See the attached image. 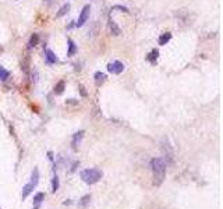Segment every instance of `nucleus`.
Listing matches in <instances>:
<instances>
[{"mask_svg": "<svg viewBox=\"0 0 223 209\" xmlns=\"http://www.w3.org/2000/svg\"><path fill=\"white\" fill-rule=\"evenodd\" d=\"M67 43H69V45H67V48H69V49H67V56H69V57H73L74 54L77 53V50H78V49H77V45L74 43V40H73V39H69V40H67Z\"/></svg>", "mask_w": 223, "mask_h": 209, "instance_id": "nucleus-10", "label": "nucleus"}, {"mask_svg": "<svg viewBox=\"0 0 223 209\" xmlns=\"http://www.w3.org/2000/svg\"><path fill=\"white\" fill-rule=\"evenodd\" d=\"M8 77H10V72H8L7 70L4 69L3 66H0V80H1V81H6Z\"/></svg>", "mask_w": 223, "mask_h": 209, "instance_id": "nucleus-19", "label": "nucleus"}, {"mask_svg": "<svg viewBox=\"0 0 223 209\" xmlns=\"http://www.w3.org/2000/svg\"><path fill=\"white\" fill-rule=\"evenodd\" d=\"M66 103L67 104H78V101H75V99H69V101H66Z\"/></svg>", "mask_w": 223, "mask_h": 209, "instance_id": "nucleus-22", "label": "nucleus"}, {"mask_svg": "<svg viewBox=\"0 0 223 209\" xmlns=\"http://www.w3.org/2000/svg\"><path fill=\"white\" fill-rule=\"evenodd\" d=\"M39 178H41V174H39V170H38V167H34L32 173H31V178H29V181L27 183V184L22 187V191H21V198H22V201L24 199H27V198L32 194V191L35 188H37L38 183H39Z\"/></svg>", "mask_w": 223, "mask_h": 209, "instance_id": "nucleus-2", "label": "nucleus"}, {"mask_svg": "<svg viewBox=\"0 0 223 209\" xmlns=\"http://www.w3.org/2000/svg\"><path fill=\"white\" fill-rule=\"evenodd\" d=\"M84 134H85V131H78V133H75L73 135V140H71V148L74 149V151H77L78 146H80V144H81L82 138H84Z\"/></svg>", "mask_w": 223, "mask_h": 209, "instance_id": "nucleus-6", "label": "nucleus"}, {"mask_svg": "<svg viewBox=\"0 0 223 209\" xmlns=\"http://www.w3.org/2000/svg\"><path fill=\"white\" fill-rule=\"evenodd\" d=\"M0 209H1V208H0Z\"/></svg>", "mask_w": 223, "mask_h": 209, "instance_id": "nucleus-26", "label": "nucleus"}, {"mask_svg": "<svg viewBox=\"0 0 223 209\" xmlns=\"http://www.w3.org/2000/svg\"><path fill=\"white\" fill-rule=\"evenodd\" d=\"M43 1H46L48 4H52L53 3V0H43Z\"/></svg>", "mask_w": 223, "mask_h": 209, "instance_id": "nucleus-24", "label": "nucleus"}, {"mask_svg": "<svg viewBox=\"0 0 223 209\" xmlns=\"http://www.w3.org/2000/svg\"><path fill=\"white\" fill-rule=\"evenodd\" d=\"M64 87H66L64 81H59V82L54 85V93H56V95H61L63 91H64Z\"/></svg>", "mask_w": 223, "mask_h": 209, "instance_id": "nucleus-16", "label": "nucleus"}, {"mask_svg": "<svg viewBox=\"0 0 223 209\" xmlns=\"http://www.w3.org/2000/svg\"><path fill=\"white\" fill-rule=\"evenodd\" d=\"M112 10H122L123 13H130V11H128V8L124 7V6H113ZM112 10H110V11H112Z\"/></svg>", "mask_w": 223, "mask_h": 209, "instance_id": "nucleus-21", "label": "nucleus"}, {"mask_svg": "<svg viewBox=\"0 0 223 209\" xmlns=\"http://www.w3.org/2000/svg\"><path fill=\"white\" fill-rule=\"evenodd\" d=\"M149 165L151 170H152V176H154V185H160L166 177V162L162 157H154V159H151Z\"/></svg>", "mask_w": 223, "mask_h": 209, "instance_id": "nucleus-1", "label": "nucleus"}, {"mask_svg": "<svg viewBox=\"0 0 223 209\" xmlns=\"http://www.w3.org/2000/svg\"><path fill=\"white\" fill-rule=\"evenodd\" d=\"M107 27H109V31L112 32V35L119 36L120 34H122V29H120L117 25H116V22L112 20V17H109V21H107Z\"/></svg>", "mask_w": 223, "mask_h": 209, "instance_id": "nucleus-7", "label": "nucleus"}, {"mask_svg": "<svg viewBox=\"0 0 223 209\" xmlns=\"http://www.w3.org/2000/svg\"><path fill=\"white\" fill-rule=\"evenodd\" d=\"M89 201H91V195L87 194V195H84V197L78 201V206H80V208H85L87 205H89Z\"/></svg>", "mask_w": 223, "mask_h": 209, "instance_id": "nucleus-17", "label": "nucleus"}, {"mask_svg": "<svg viewBox=\"0 0 223 209\" xmlns=\"http://www.w3.org/2000/svg\"><path fill=\"white\" fill-rule=\"evenodd\" d=\"M89 11H91V6H89V4L84 6V8H82V11H81V14H80V17H78V21L75 22V27H77V28H81L82 25H84L87 21H88V18H89Z\"/></svg>", "mask_w": 223, "mask_h": 209, "instance_id": "nucleus-4", "label": "nucleus"}, {"mask_svg": "<svg viewBox=\"0 0 223 209\" xmlns=\"http://www.w3.org/2000/svg\"><path fill=\"white\" fill-rule=\"evenodd\" d=\"M80 177H81V180L88 185H93L99 183L102 180V177H103V172L99 169H84L81 170V173H80Z\"/></svg>", "mask_w": 223, "mask_h": 209, "instance_id": "nucleus-3", "label": "nucleus"}, {"mask_svg": "<svg viewBox=\"0 0 223 209\" xmlns=\"http://www.w3.org/2000/svg\"><path fill=\"white\" fill-rule=\"evenodd\" d=\"M45 201V193H37L34 195V209H39Z\"/></svg>", "mask_w": 223, "mask_h": 209, "instance_id": "nucleus-9", "label": "nucleus"}, {"mask_svg": "<svg viewBox=\"0 0 223 209\" xmlns=\"http://www.w3.org/2000/svg\"><path fill=\"white\" fill-rule=\"evenodd\" d=\"M38 43H39V35H38V34H32V35H31V38H29L28 48L32 49V48H35Z\"/></svg>", "mask_w": 223, "mask_h": 209, "instance_id": "nucleus-15", "label": "nucleus"}, {"mask_svg": "<svg viewBox=\"0 0 223 209\" xmlns=\"http://www.w3.org/2000/svg\"><path fill=\"white\" fill-rule=\"evenodd\" d=\"M80 92H81L82 96H87V92H85V88L82 87V85H80Z\"/></svg>", "mask_w": 223, "mask_h": 209, "instance_id": "nucleus-23", "label": "nucleus"}, {"mask_svg": "<svg viewBox=\"0 0 223 209\" xmlns=\"http://www.w3.org/2000/svg\"><path fill=\"white\" fill-rule=\"evenodd\" d=\"M28 67H29V57L27 56L24 60H22V63H21V69L24 70L25 72H28Z\"/></svg>", "mask_w": 223, "mask_h": 209, "instance_id": "nucleus-20", "label": "nucleus"}, {"mask_svg": "<svg viewBox=\"0 0 223 209\" xmlns=\"http://www.w3.org/2000/svg\"><path fill=\"white\" fill-rule=\"evenodd\" d=\"M45 60L48 64H54V63H57V57L50 49H46L45 50Z\"/></svg>", "mask_w": 223, "mask_h": 209, "instance_id": "nucleus-8", "label": "nucleus"}, {"mask_svg": "<svg viewBox=\"0 0 223 209\" xmlns=\"http://www.w3.org/2000/svg\"><path fill=\"white\" fill-rule=\"evenodd\" d=\"M69 10H70V3H66L63 7H60V10H59V13L56 14V17L57 18H60V17L66 16V14L69 13Z\"/></svg>", "mask_w": 223, "mask_h": 209, "instance_id": "nucleus-18", "label": "nucleus"}, {"mask_svg": "<svg viewBox=\"0 0 223 209\" xmlns=\"http://www.w3.org/2000/svg\"><path fill=\"white\" fill-rule=\"evenodd\" d=\"M93 78H95V84L98 85V87H101L103 82L106 81V75L103 74V72H101V71H98V72H95V75H93Z\"/></svg>", "mask_w": 223, "mask_h": 209, "instance_id": "nucleus-12", "label": "nucleus"}, {"mask_svg": "<svg viewBox=\"0 0 223 209\" xmlns=\"http://www.w3.org/2000/svg\"><path fill=\"white\" fill-rule=\"evenodd\" d=\"M123 70H124V64L119 60L112 61L107 64V71L112 72V74H120V72H123Z\"/></svg>", "mask_w": 223, "mask_h": 209, "instance_id": "nucleus-5", "label": "nucleus"}, {"mask_svg": "<svg viewBox=\"0 0 223 209\" xmlns=\"http://www.w3.org/2000/svg\"><path fill=\"white\" fill-rule=\"evenodd\" d=\"M60 188V180H59V176L57 174H53L52 177V193H57Z\"/></svg>", "mask_w": 223, "mask_h": 209, "instance_id": "nucleus-13", "label": "nucleus"}, {"mask_svg": "<svg viewBox=\"0 0 223 209\" xmlns=\"http://www.w3.org/2000/svg\"><path fill=\"white\" fill-rule=\"evenodd\" d=\"M158 56H159V52L156 50V49H152V50H151V53L148 54V56H146V60L149 61L151 64H156Z\"/></svg>", "mask_w": 223, "mask_h": 209, "instance_id": "nucleus-11", "label": "nucleus"}, {"mask_svg": "<svg viewBox=\"0 0 223 209\" xmlns=\"http://www.w3.org/2000/svg\"><path fill=\"white\" fill-rule=\"evenodd\" d=\"M170 39H172V34L170 32H165V34H162V35L159 36L158 42H159V45H160V46H165V45H166Z\"/></svg>", "mask_w": 223, "mask_h": 209, "instance_id": "nucleus-14", "label": "nucleus"}, {"mask_svg": "<svg viewBox=\"0 0 223 209\" xmlns=\"http://www.w3.org/2000/svg\"><path fill=\"white\" fill-rule=\"evenodd\" d=\"M1 52H3V48H1V46H0V53H1Z\"/></svg>", "mask_w": 223, "mask_h": 209, "instance_id": "nucleus-25", "label": "nucleus"}]
</instances>
